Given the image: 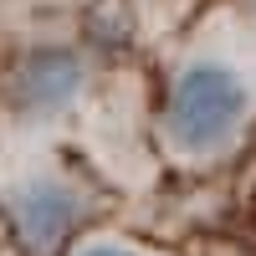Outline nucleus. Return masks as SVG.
I'll return each instance as SVG.
<instances>
[{
	"mask_svg": "<svg viewBox=\"0 0 256 256\" xmlns=\"http://www.w3.org/2000/svg\"><path fill=\"white\" fill-rule=\"evenodd\" d=\"M256 123V26L246 16H210L180 52L159 108V144L180 164L230 154Z\"/></svg>",
	"mask_w": 256,
	"mask_h": 256,
	"instance_id": "nucleus-1",
	"label": "nucleus"
},
{
	"mask_svg": "<svg viewBox=\"0 0 256 256\" xmlns=\"http://www.w3.org/2000/svg\"><path fill=\"white\" fill-rule=\"evenodd\" d=\"M6 210L26 251L56 256L88 216V195L56 159H31V169H16L6 180Z\"/></svg>",
	"mask_w": 256,
	"mask_h": 256,
	"instance_id": "nucleus-2",
	"label": "nucleus"
},
{
	"mask_svg": "<svg viewBox=\"0 0 256 256\" xmlns=\"http://www.w3.org/2000/svg\"><path fill=\"white\" fill-rule=\"evenodd\" d=\"M82 82H88V67L72 56V52H62V46H52V52H36L26 67L16 72V82H10V92H16V108L26 113L31 123L36 118H52V113H67L72 102L82 98Z\"/></svg>",
	"mask_w": 256,
	"mask_h": 256,
	"instance_id": "nucleus-3",
	"label": "nucleus"
},
{
	"mask_svg": "<svg viewBox=\"0 0 256 256\" xmlns=\"http://www.w3.org/2000/svg\"><path fill=\"white\" fill-rule=\"evenodd\" d=\"M67 256H154L138 241H123V236H92V241H77Z\"/></svg>",
	"mask_w": 256,
	"mask_h": 256,
	"instance_id": "nucleus-4",
	"label": "nucleus"
},
{
	"mask_svg": "<svg viewBox=\"0 0 256 256\" xmlns=\"http://www.w3.org/2000/svg\"><path fill=\"white\" fill-rule=\"evenodd\" d=\"M241 16H246L251 26H256V0H241Z\"/></svg>",
	"mask_w": 256,
	"mask_h": 256,
	"instance_id": "nucleus-5",
	"label": "nucleus"
}]
</instances>
